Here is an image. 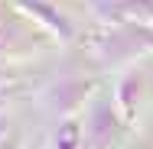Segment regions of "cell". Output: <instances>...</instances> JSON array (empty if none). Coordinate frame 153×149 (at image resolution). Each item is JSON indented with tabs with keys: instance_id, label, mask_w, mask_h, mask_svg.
<instances>
[{
	"instance_id": "6da1fadb",
	"label": "cell",
	"mask_w": 153,
	"mask_h": 149,
	"mask_svg": "<svg viewBox=\"0 0 153 149\" xmlns=\"http://www.w3.org/2000/svg\"><path fill=\"white\" fill-rule=\"evenodd\" d=\"M75 136H78V126L68 123V126L62 130V149H75Z\"/></svg>"
}]
</instances>
